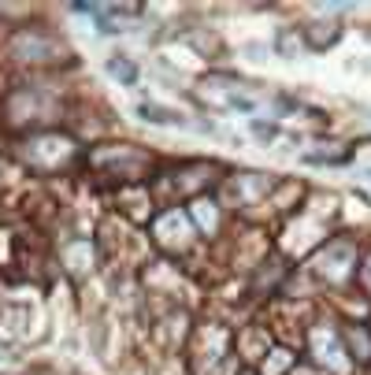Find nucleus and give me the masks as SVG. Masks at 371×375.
Segmentation results:
<instances>
[{
    "label": "nucleus",
    "instance_id": "7ed1b4c3",
    "mask_svg": "<svg viewBox=\"0 0 371 375\" xmlns=\"http://www.w3.org/2000/svg\"><path fill=\"white\" fill-rule=\"evenodd\" d=\"M108 74L123 78L126 85H134V82H138V67H134L130 60H123V56H112V60H108Z\"/></svg>",
    "mask_w": 371,
    "mask_h": 375
},
{
    "label": "nucleus",
    "instance_id": "f03ea898",
    "mask_svg": "<svg viewBox=\"0 0 371 375\" xmlns=\"http://www.w3.org/2000/svg\"><path fill=\"white\" fill-rule=\"evenodd\" d=\"M141 119H149V123H167V126H174V123H186L182 115H174V112H167V108H156V104H141Z\"/></svg>",
    "mask_w": 371,
    "mask_h": 375
},
{
    "label": "nucleus",
    "instance_id": "f257e3e1",
    "mask_svg": "<svg viewBox=\"0 0 371 375\" xmlns=\"http://www.w3.org/2000/svg\"><path fill=\"white\" fill-rule=\"evenodd\" d=\"M12 49H15V56H23V60H49L52 52H56V41H49L41 34H19Z\"/></svg>",
    "mask_w": 371,
    "mask_h": 375
}]
</instances>
